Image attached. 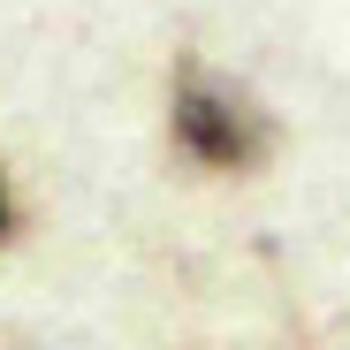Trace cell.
Here are the masks:
<instances>
[{"label": "cell", "instance_id": "obj_1", "mask_svg": "<svg viewBox=\"0 0 350 350\" xmlns=\"http://www.w3.org/2000/svg\"><path fill=\"white\" fill-rule=\"evenodd\" d=\"M175 145H183L198 167H252L274 145V130L252 107V92L221 84L206 69H183V84H175Z\"/></svg>", "mask_w": 350, "mask_h": 350}, {"label": "cell", "instance_id": "obj_2", "mask_svg": "<svg viewBox=\"0 0 350 350\" xmlns=\"http://www.w3.org/2000/svg\"><path fill=\"white\" fill-rule=\"evenodd\" d=\"M0 237H8V191H0Z\"/></svg>", "mask_w": 350, "mask_h": 350}]
</instances>
